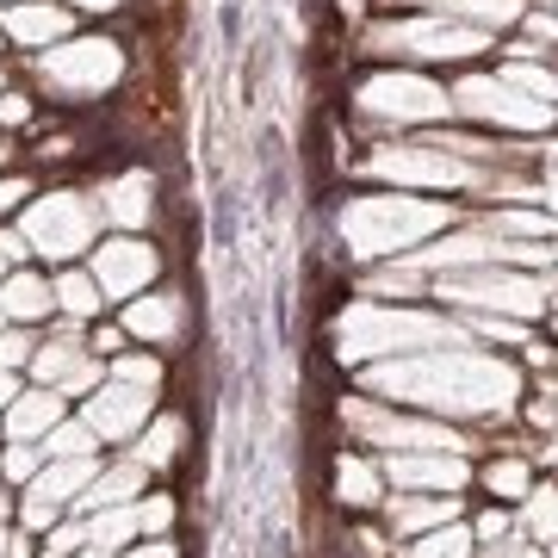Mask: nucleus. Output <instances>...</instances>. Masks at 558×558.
<instances>
[{"instance_id": "5", "label": "nucleus", "mask_w": 558, "mask_h": 558, "mask_svg": "<svg viewBox=\"0 0 558 558\" xmlns=\"http://www.w3.org/2000/svg\"><path fill=\"white\" fill-rule=\"evenodd\" d=\"M124 75V50L112 38H62L38 50V81L62 100H94Z\"/></svg>"}, {"instance_id": "8", "label": "nucleus", "mask_w": 558, "mask_h": 558, "mask_svg": "<svg viewBox=\"0 0 558 558\" xmlns=\"http://www.w3.org/2000/svg\"><path fill=\"white\" fill-rule=\"evenodd\" d=\"M341 422H348L366 447H385V453H465V435H453L447 422L385 416V410H373V403H360V398L341 403Z\"/></svg>"}, {"instance_id": "34", "label": "nucleus", "mask_w": 558, "mask_h": 558, "mask_svg": "<svg viewBox=\"0 0 558 558\" xmlns=\"http://www.w3.org/2000/svg\"><path fill=\"white\" fill-rule=\"evenodd\" d=\"M112 379L143 385V391H161V360L156 354H112Z\"/></svg>"}, {"instance_id": "28", "label": "nucleus", "mask_w": 558, "mask_h": 558, "mask_svg": "<svg viewBox=\"0 0 558 558\" xmlns=\"http://www.w3.org/2000/svg\"><path fill=\"white\" fill-rule=\"evenodd\" d=\"M50 286H57V311L62 317H75V323L100 317L106 292H100V279L94 274H62V279H50Z\"/></svg>"}, {"instance_id": "21", "label": "nucleus", "mask_w": 558, "mask_h": 558, "mask_svg": "<svg viewBox=\"0 0 558 558\" xmlns=\"http://www.w3.org/2000/svg\"><path fill=\"white\" fill-rule=\"evenodd\" d=\"M50 311H57V286H50L44 274L13 267V274L0 279V317L7 323H25V329H32V323H44Z\"/></svg>"}, {"instance_id": "39", "label": "nucleus", "mask_w": 558, "mask_h": 558, "mask_svg": "<svg viewBox=\"0 0 558 558\" xmlns=\"http://www.w3.org/2000/svg\"><path fill=\"white\" fill-rule=\"evenodd\" d=\"M119 558H180V546H174V539H168V534H149V539H143V546H124Z\"/></svg>"}, {"instance_id": "38", "label": "nucleus", "mask_w": 558, "mask_h": 558, "mask_svg": "<svg viewBox=\"0 0 558 558\" xmlns=\"http://www.w3.org/2000/svg\"><path fill=\"white\" fill-rule=\"evenodd\" d=\"M472 329H478V336H490V341H521V323L515 317H490V311H484V317H472Z\"/></svg>"}, {"instance_id": "44", "label": "nucleus", "mask_w": 558, "mask_h": 558, "mask_svg": "<svg viewBox=\"0 0 558 558\" xmlns=\"http://www.w3.org/2000/svg\"><path fill=\"white\" fill-rule=\"evenodd\" d=\"M0 255H7V260H13V267H20V260L32 255V242H25L20 230H0Z\"/></svg>"}, {"instance_id": "52", "label": "nucleus", "mask_w": 558, "mask_h": 558, "mask_svg": "<svg viewBox=\"0 0 558 558\" xmlns=\"http://www.w3.org/2000/svg\"><path fill=\"white\" fill-rule=\"evenodd\" d=\"M0 329H7V317H0Z\"/></svg>"}, {"instance_id": "45", "label": "nucleus", "mask_w": 558, "mask_h": 558, "mask_svg": "<svg viewBox=\"0 0 558 558\" xmlns=\"http://www.w3.org/2000/svg\"><path fill=\"white\" fill-rule=\"evenodd\" d=\"M13 398H20V373H13V366H0V410H7Z\"/></svg>"}, {"instance_id": "22", "label": "nucleus", "mask_w": 558, "mask_h": 558, "mask_svg": "<svg viewBox=\"0 0 558 558\" xmlns=\"http://www.w3.org/2000/svg\"><path fill=\"white\" fill-rule=\"evenodd\" d=\"M186 453V416H149L131 435V447H124V459H137L143 472H161V465H174V459Z\"/></svg>"}, {"instance_id": "11", "label": "nucleus", "mask_w": 558, "mask_h": 558, "mask_svg": "<svg viewBox=\"0 0 558 558\" xmlns=\"http://www.w3.org/2000/svg\"><path fill=\"white\" fill-rule=\"evenodd\" d=\"M360 112L366 119H398V124H428V119H447L453 100H447V87L422 75H373L360 87Z\"/></svg>"}, {"instance_id": "35", "label": "nucleus", "mask_w": 558, "mask_h": 558, "mask_svg": "<svg viewBox=\"0 0 558 558\" xmlns=\"http://www.w3.org/2000/svg\"><path fill=\"white\" fill-rule=\"evenodd\" d=\"M32 354H38V336H32L25 323H7V329H0V366L20 373V366H32Z\"/></svg>"}, {"instance_id": "40", "label": "nucleus", "mask_w": 558, "mask_h": 558, "mask_svg": "<svg viewBox=\"0 0 558 558\" xmlns=\"http://www.w3.org/2000/svg\"><path fill=\"white\" fill-rule=\"evenodd\" d=\"M25 199H32V180H20V174L0 180V218H7V211H20Z\"/></svg>"}, {"instance_id": "3", "label": "nucleus", "mask_w": 558, "mask_h": 558, "mask_svg": "<svg viewBox=\"0 0 558 558\" xmlns=\"http://www.w3.org/2000/svg\"><path fill=\"white\" fill-rule=\"evenodd\" d=\"M440 223H447V205L373 193V199H354L341 211V236H348L354 255H398V248L422 242L428 230H440Z\"/></svg>"}, {"instance_id": "25", "label": "nucleus", "mask_w": 558, "mask_h": 558, "mask_svg": "<svg viewBox=\"0 0 558 558\" xmlns=\"http://www.w3.org/2000/svg\"><path fill=\"white\" fill-rule=\"evenodd\" d=\"M100 472V453H87V459H44V472L25 490H38V497H57L62 509H75V497L87 490V478Z\"/></svg>"}, {"instance_id": "18", "label": "nucleus", "mask_w": 558, "mask_h": 558, "mask_svg": "<svg viewBox=\"0 0 558 558\" xmlns=\"http://www.w3.org/2000/svg\"><path fill=\"white\" fill-rule=\"evenodd\" d=\"M143 490H149V472H143L137 459H112V465H100V472L87 478V490L75 497V515H94V509H119V502H137Z\"/></svg>"}, {"instance_id": "16", "label": "nucleus", "mask_w": 558, "mask_h": 558, "mask_svg": "<svg viewBox=\"0 0 558 558\" xmlns=\"http://www.w3.org/2000/svg\"><path fill=\"white\" fill-rule=\"evenodd\" d=\"M62 416H69V398H62L57 385H38V391H20L0 410V428H7V440H44Z\"/></svg>"}, {"instance_id": "10", "label": "nucleus", "mask_w": 558, "mask_h": 558, "mask_svg": "<svg viewBox=\"0 0 558 558\" xmlns=\"http://www.w3.org/2000/svg\"><path fill=\"white\" fill-rule=\"evenodd\" d=\"M453 106L459 112H472V119H484V124H509V131H539V124H553V100H534V94L509 87L502 75L459 81Z\"/></svg>"}, {"instance_id": "13", "label": "nucleus", "mask_w": 558, "mask_h": 558, "mask_svg": "<svg viewBox=\"0 0 558 558\" xmlns=\"http://www.w3.org/2000/svg\"><path fill=\"white\" fill-rule=\"evenodd\" d=\"M156 267H161V255L143 236H112L94 248V279H100L106 299H137V292H149Z\"/></svg>"}, {"instance_id": "33", "label": "nucleus", "mask_w": 558, "mask_h": 558, "mask_svg": "<svg viewBox=\"0 0 558 558\" xmlns=\"http://www.w3.org/2000/svg\"><path fill=\"white\" fill-rule=\"evenodd\" d=\"M131 509H137V534H143V539H149V534H168V527H174V497H161V490H143Z\"/></svg>"}, {"instance_id": "49", "label": "nucleus", "mask_w": 558, "mask_h": 558, "mask_svg": "<svg viewBox=\"0 0 558 558\" xmlns=\"http://www.w3.org/2000/svg\"><path fill=\"white\" fill-rule=\"evenodd\" d=\"M7 274H13V260H7V255H0V279H7Z\"/></svg>"}, {"instance_id": "43", "label": "nucleus", "mask_w": 558, "mask_h": 558, "mask_svg": "<svg viewBox=\"0 0 558 558\" xmlns=\"http://www.w3.org/2000/svg\"><path fill=\"white\" fill-rule=\"evenodd\" d=\"M32 119V100H20V94H0V124H25Z\"/></svg>"}, {"instance_id": "32", "label": "nucleus", "mask_w": 558, "mask_h": 558, "mask_svg": "<svg viewBox=\"0 0 558 558\" xmlns=\"http://www.w3.org/2000/svg\"><path fill=\"white\" fill-rule=\"evenodd\" d=\"M44 472V447L38 440H13L7 453H0V478L7 484H32Z\"/></svg>"}, {"instance_id": "48", "label": "nucleus", "mask_w": 558, "mask_h": 558, "mask_svg": "<svg viewBox=\"0 0 558 558\" xmlns=\"http://www.w3.org/2000/svg\"><path fill=\"white\" fill-rule=\"evenodd\" d=\"M75 558H119V553H106V546H81Z\"/></svg>"}, {"instance_id": "27", "label": "nucleus", "mask_w": 558, "mask_h": 558, "mask_svg": "<svg viewBox=\"0 0 558 558\" xmlns=\"http://www.w3.org/2000/svg\"><path fill=\"white\" fill-rule=\"evenodd\" d=\"M87 521V546H106V553H124L131 539H137V509L131 502H119V509H94Z\"/></svg>"}, {"instance_id": "14", "label": "nucleus", "mask_w": 558, "mask_h": 558, "mask_svg": "<svg viewBox=\"0 0 558 558\" xmlns=\"http://www.w3.org/2000/svg\"><path fill=\"white\" fill-rule=\"evenodd\" d=\"M379 478L385 490H465V478H472V465H465V453H385L379 459Z\"/></svg>"}, {"instance_id": "47", "label": "nucleus", "mask_w": 558, "mask_h": 558, "mask_svg": "<svg viewBox=\"0 0 558 558\" xmlns=\"http://www.w3.org/2000/svg\"><path fill=\"white\" fill-rule=\"evenodd\" d=\"M69 7H81V13H119L124 0H69Z\"/></svg>"}, {"instance_id": "50", "label": "nucleus", "mask_w": 558, "mask_h": 558, "mask_svg": "<svg viewBox=\"0 0 558 558\" xmlns=\"http://www.w3.org/2000/svg\"><path fill=\"white\" fill-rule=\"evenodd\" d=\"M0 168H7V143H0Z\"/></svg>"}, {"instance_id": "26", "label": "nucleus", "mask_w": 558, "mask_h": 558, "mask_svg": "<svg viewBox=\"0 0 558 558\" xmlns=\"http://www.w3.org/2000/svg\"><path fill=\"white\" fill-rule=\"evenodd\" d=\"M440 20H459V25H478V32H497V25H515L521 20V0H416Z\"/></svg>"}, {"instance_id": "19", "label": "nucleus", "mask_w": 558, "mask_h": 558, "mask_svg": "<svg viewBox=\"0 0 558 558\" xmlns=\"http://www.w3.org/2000/svg\"><path fill=\"white\" fill-rule=\"evenodd\" d=\"M94 205H100V218H112L119 230H143L149 211H156V180L149 174H119V180H106L100 193H94Z\"/></svg>"}, {"instance_id": "46", "label": "nucleus", "mask_w": 558, "mask_h": 558, "mask_svg": "<svg viewBox=\"0 0 558 558\" xmlns=\"http://www.w3.org/2000/svg\"><path fill=\"white\" fill-rule=\"evenodd\" d=\"M20 521V502H13V490H7V478H0V527H13Z\"/></svg>"}, {"instance_id": "2", "label": "nucleus", "mask_w": 558, "mask_h": 558, "mask_svg": "<svg viewBox=\"0 0 558 558\" xmlns=\"http://www.w3.org/2000/svg\"><path fill=\"white\" fill-rule=\"evenodd\" d=\"M416 348H465V336L428 311H391V304H354L341 317V360L416 354Z\"/></svg>"}, {"instance_id": "23", "label": "nucleus", "mask_w": 558, "mask_h": 558, "mask_svg": "<svg viewBox=\"0 0 558 558\" xmlns=\"http://www.w3.org/2000/svg\"><path fill=\"white\" fill-rule=\"evenodd\" d=\"M385 521L398 527V534H428V527H440V521H459V497H385Z\"/></svg>"}, {"instance_id": "37", "label": "nucleus", "mask_w": 558, "mask_h": 558, "mask_svg": "<svg viewBox=\"0 0 558 558\" xmlns=\"http://www.w3.org/2000/svg\"><path fill=\"white\" fill-rule=\"evenodd\" d=\"M490 230H497V236H546V218H527V211H497V218H490Z\"/></svg>"}, {"instance_id": "36", "label": "nucleus", "mask_w": 558, "mask_h": 558, "mask_svg": "<svg viewBox=\"0 0 558 558\" xmlns=\"http://www.w3.org/2000/svg\"><path fill=\"white\" fill-rule=\"evenodd\" d=\"M502 81H509V87H521V94H534V100H558V81L546 75V69H534V62H515V69H502Z\"/></svg>"}, {"instance_id": "20", "label": "nucleus", "mask_w": 558, "mask_h": 558, "mask_svg": "<svg viewBox=\"0 0 558 558\" xmlns=\"http://www.w3.org/2000/svg\"><path fill=\"white\" fill-rule=\"evenodd\" d=\"M0 32H7L13 44L50 50V44L69 38V13H62V7H50V0H13V7H7V20H0Z\"/></svg>"}, {"instance_id": "41", "label": "nucleus", "mask_w": 558, "mask_h": 558, "mask_svg": "<svg viewBox=\"0 0 558 558\" xmlns=\"http://www.w3.org/2000/svg\"><path fill=\"white\" fill-rule=\"evenodd\" d=\"M87 348H94L100 360L124 354V329H112V323H106V329H94V336H87Z\"/></svg>"}, {"instance_id": "15", "label": "nucleus", "mask_w": 558, "mask_h": 558, "mask_svg": "<svg viewBox=\"0 0 558 558\" xmlns=\"http://www.w3.org/2000/svg\"><path fill=\"white\" fill-rule=\"evenodd\" d=\"M124 336L149 341V348H174L186 336V299L180 292H137V299H124Z\"/></svg>"}, {"instance_id": "12", "label": "nucleus", "mask_w": 558, "mask_h": 558, "mask_svg": "<svg viewBox=\"0 0 558 558\" xmlns=\"http://www.w3.org/2000/svg\"><path fill=\"white\" fill-rule=\"evenodd\" d=\"M149 416H156V391L124 385V379H100L94 385V398L81 403V422H87L100 440H112V447H119V440L131 447V435H137Z\"/></svg>"}, {"instance_id": "17", "label": "nucleus", "mask_w": 558, "mask_h": 558, "mask_svg": "<svg viewBox=\"0 0 558 558\" xmlns=\"http://www.w3.org/2000/svg\"><path fill=\"white\" fill-rule=\"evenodd\" d=\"M94 360H100V354L87 348V336H81L75 317H69L50 341H38V354H32V379H38V385H57V391H62V385L75 379L81 366H94Z\"/></svg>"}, {"instance_id": "51", "label": "nucleus", "mask_w": 558, "mask_h": 558, "mask_svg": "<svg viewBox=\"0 0 558 558\" xmlns=\"http://www.w3.org/2000/svg\"><path fill=\"white\" fill-rule=\"evenodd\" d=\"M546 7H558V0H546Z\"/></svg>"}, {"instance_id": "9", "label": "nucleus", "mask_w": 558, "mask_h": 558, "mask_svg": "<svg viewBox=\"0 0 558 558\" xmlns=\"http://www.w3.org/2000/svg\"><path fill=\"white\" fill-rule=\"evenodd\" d=\"M366 174L398 180V186H465V180L478 174V161L453 156L440 143H398V149H373Z\"/></svg>"}, {"instance_id": "31", "label": "nucleus", "mask_w": 558, "mask_h": 558, "mask_svg": "<svg viewBox=\"0 0 558 558\" xmlns=\"http://www.w3.org/2000/svg\"><path fill=\"white\" fill-rule=\"evenodd\" d=\"M484 484H490V497L521 502L534 478H527V465H521V459H490V465H484Z\"/></svg>"}, {"instance_id": "6", "label": "nucleus", "mask_w": 558, "mask_h": 558, "mask_svg": "<svg viewBox=\"0 0 558 558\" xmlns=\"http://www.w3.org/2000/svg\"><path fill=\"white\" fill-rule=\"evenodd\" d=\"M435 299L521 323V317H539L546 311V286L539 279H521V274H497V267H459V274L435 279Z\"/></svg>"}, {"instance_id": "29", "label": "nucleus", "mask_w": 558, "mask_h": 558, "mask_svg": "<svg viewBox=\"0 0 558 558\" xmlns=\"http://www.w3.org/2000/svg\"><path fill=\"white\" fill-rule=\"evenodd\" d=\"M410 558H478V534L459 527V521H440V527H428V534L410 546Z\"/></svg>"}, {"instance_id": "1", "label": "nucleus", "mask_w": 558, "mask_h": 558, "mask_svg": "<svg viewBox=\"0 0 558 558\" xmlns=\"http://www.w3.org/2000/svg\"><path fill=\"white\" fill-rule=\"evenodd\" d=\"M366 385L391 403H422V410H490V403L515 398V373L465 348H428L422 360L379 366Z\"/></svg>"}, {"instance_id": "7", "label": "nucleus", "mask_w": 558, "mask_h": 558, "mask_svg": "<svg viewBox=\"0 0 558 558\" xmlns=\"http://www.w3.org/2000/svg\"><path fill=\"white\" fill-rule=\"evenodd\" d=\"M490 32L478 25H459V20H440V13H422V20H398V25H379L366 50L373 57H416V62H453V57H478Z\"/></svg>"}, {"instance_id": "42", "label": "nucleus", "mask_w": 558, "mask_h": 558, "mask_svg": "<svg viewBox=\"0 0 558 558\" xmlns=\"http://www.w3.org/2000/svg\"><path fill=\"white\" fill-rule=\"evenodd\" d=\"M527 38H534V44H558V20H553V13H527Z\"/></svg>"}, {"instance_id": "4", "label": "nucleus", "mask_w": 558, "mask_h": 558, "mask_svg": "<svg viewBox=\"0 0 558 558\" xmlns=\"http://www.w3.org/2000/svg\"><path fill=\"white\" fill-rule=\"evenodd\" d=\"M20 236L32 242V255H44V260H75V255L94 248V236H100V205L87 199V193H44V199H32Z\"/></svg>"}, {"instance_id": "24", "label": "nucleus", "mask_w": 558, "mask_h": 558, "mask_svg": "<svg viewBox=\"0 0 558 558\" xmlns=\"http://www.w3.org/2000/svg\"><path fill=\"white\" fill-rule=\"evenodd\" d=\"M336 502H341V509H373V502H385L379 459L336 453Z\"/></svg>"}, {"instance_id": "30", "label": "nucleus", "mask_w": 558, "mask_h": 558, "mask_svg": "<svg viewBox=\"0 0 558 558\" xmlns=\"http://www.w3.org/2000/svg\"><path fill=\"white\" fill-rule=\"evenodd\" d=\"M38 447H44V459H87V453H100V435H94L81 416H75V422L62 416L57 428L38 440Z\"/></svg>"}]
</instances>
